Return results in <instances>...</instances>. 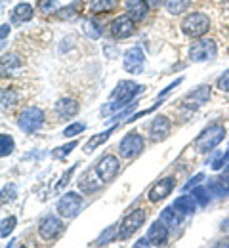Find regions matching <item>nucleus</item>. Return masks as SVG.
Returning <instances> with one entry per match:
<instances>
[{
	"label": "nucleus",
	"mask_w": 229,
	"mask_h": 248,
	"mask_svg": "<svg viewBox=\"0 0 229 248\" xmlns=\"http://www.w3.org/2000/svg\"><path fill=\"white\" fill-rule=\"evenodd\" d=\"M220 186L226 187V191H229V164L224 168V174H222V180H220Z\"/></svg>",
	"instance_id": "43"
},
{
	"label": "nucleus",
	"mask_w": 229,
	"mask_h": 248,
	"mask_svg": "<svg viewBox=\"0 0 229 248\" xmlns=\"http://www.w3.org/2000/svg\"><path fill=\"white\" fill-rule=\"evenodd\" d=\"M134 247H136V248H143V247L147 248V247H151V243H149V239H147V237H143V239H139V241H137Z\"/></svg>",
	"instance_id": "46"
},
{
	"label": "nucleus",
	"mask_w": 229,
	"mask_h": 248,
	"mask_svg": "<svg viewBox=\"0 0 229 248\" xmlns=\"http://www.w3.org/2000/svg\"><path fill=\"white\" fill-rule=\"evenodd\" d=\"M191 195L197 199V202L200 204V206H206L208 202H210V193L206 191V187L202 186H197L193 187V191H191Z\"/></svg>",
	"instance_id": "32"
},
{
	"label": "nucleus",
	"mask_w": 229,
	"mask_h": 248,
	"mask_svg": "<svg viewBox=\"0 0 229 248\" xmlns=\"http://www.w3.org/2000/svg\"><path fill=\"white\" fill-rule=\"evenodd\" d=\"M161 103H163V101H161ZM161 103H155V105H151L149 109H143V111H137L136 115H132V117H128L126 121H128V123H136L137 119H141V117H147V115H151L153 111H157V109L161 107Z\"/></svg>",
	"instance_id": "38"
},
{
	"label": "nucleus",
	"mask_w": 229,
	"mask_h": 248,
	"mask_svg": "<svg viewBox=\"0 0 229 248\" xmlns=\"http://www.w3.org/2000/svg\"><path fill=\"white\" fill-rule=\"evenodd\" d=\"M197 199L193 195H182V197H178L176 201H174V208L182 214V216H193L197 210Z\"/></svg>",
	"instance_id": "19"
},
{
	"label": "nucleus",
	"mask_w": 229,
	"mask_h": 248,
	"mask_svg": "<svg viewBox=\"0 0 229 248\" xmlns=\"http://www.w3.org/2000/svg\"><path fill=\"white\" fill-rule=\"evenodd\" d=\"M0 97H2V107L4 109H12L19 101V95H17V92L14 88H4Z\"/></svg>",
	"instance_id": "28"
},
{
	"label": "nucleus",
	"mask_w": 229,
	"mask_h": 248,
	"mask_svg": "<svg viewBox=\"0 0 229 248\" xmlns=\"http://www.w3.org/2000/svg\"><path fill=\"white\" fill-rule=\"evenodd\" d=\"M54 109H56V115L60 119H63V121H69V119L76 117L78 111H80L78 101H75L73 97H61V99H58V103L54 105Z\"/></svg>",
	"instance_id": "17"
},
{
	"label": "nucleus",
	"mask_w": 229,
	"mask_h": 248,
	"mask_svg": "<svg viewBox=\"0 0 229 248\" xmlns=\"http://www.w3.org/2000/svg\"><path fill=\"white\" fill-rule=\"evenodd\" d=\"M119 6V0H90V12L94 16L109 14Z\"/></svg>",
	"instance_id": "21"
},
{
	"label": "nucleus",
	"mask_w": 229,
	"mask_h": 248,
	"mask_svg": "<svg viewBox=\"0 0 229 248\" xmlns=\"http://www.w3.org/2000/svg\"><path fill=\"white\" fill-rule=\"evenodd\" d=\"M170 130H172V123H170L168 117H164V115L155 117L153 123H151V126H149L151 141H161V140H164V138H168Z\"/></svg>",
	"instance_id": "16"
},
{
	"label": "nucleus",
	"mask_w": 229,
	"mask_h": 248,
	"mask_svg": "<svg viewBox=\"0 0 229 248\" xmlns=\"http://www.w3.org/2000/svg\"><path fill=\"white\" fill-rule=\"evenodd\" d=\"M143 147H145L143 136H139L137 132H132V134H126L121 140V143H119V155L122 156V158H128L130 160V158H136L137 155H141Z\"/></svg>",
	"instance_id": "6"
},
{
	"label": "nucleus",
	"mask_w": 229,
	"mask_h": 248,
	"mask_svg": "<svg viewBox=\"0 0 229 248\" xmlns=\"http://www.w3.org/2000/svg\"><path fill=\"white\" fill-rule=\"evenodd\" d=\"M86 130V124H82V123H73V124H69L65 130L61 132V136L63 138H75V136H78V134H82Z\"/></svg>",
	"instance_id": "33"
},
{
	"label": "nucleus",
	"mask_w": 229,
	"mask_h": 248,
	"mask_svg": "<svg viewBox=\"0 0 229 248\" xmlns=\"http://www.w3.org/2000/svg\"><path fill=\"white\" fill-rule=\"evenodd\" d=\"M15 149V143H14V138L10 134H2L0 136V155L2 156H8L14 153Z\"/></svg>",
	"instance_id": "29"
},
{
	"label": "nucleus",
	"mask_w": 229,
	"mask_h": 248,
	"mask_svg": "<svg viewBox=\"0 0 229 248\" xmlns=\"http://www.w3.org/2000/svg\"><path fill=\"white\" fill-rule=\"evenodd\" d=\"M96 172H98V178L103 184H109L117 178V174L121 172V162L115 155H105L96 166Z\"/></svg>",
	"instance_id": "10"
},
{
	"label": "nucleus",
	"mask_w": 229,
	"mask_h": 248,
	"mask_svg": "<svg viewBox=\"0 0 229 248\" xmlns=\"http://www.w3.org/2000/svg\"><path fill=\"white\" fill-rule=\"evenodd\" d=\"M170 227L164 223L163 219H157L151 223L149 231H147V239L151 243V247H164L168 243V237H170Z\"/></svg>",
	"instance_id": "13"
},
{
	"label": "nucleus",
	"mask_w": 229,
	"mask_h": 248,
	"mask_svg": "<svg viewBox=\"0 0 229 248\" xmlns=\"http://www.w3.org/2000/svg\"><path fill=\"white\" fill-rule=\"evenodd\" d=\"M17 197V187L14 186V184H8V186H4L2 189V202H10V201H14Z\"/></svg>",
	"instance_id": "37"
},
{
	"label": "nucleus",
	"mask_w": 229,
	"mask_h": 248,
	"mask_svg": "<svg viewBox=\"0 0 229 248\" xmlns=\"http://www.w3.org/2000/svg\"><path fill=\"white\" fill-rule=\"evenodd\" d=\"M15 223H17V217L15 216H8L2 219V229H0V235L2 239H6L14 229H15Z\"/></svg>",
	"instance_id": "34"
},
{
	"label": "nucleus",
	"mask_w": 229,
	"mask_h": 248,
	"mask_svg": "<svg viewBox=\"0 0 229 248\" xmlns=\"http://www.w3.org/2000/svg\"><path fill=\"white\" fill-rule=\"evenodd\" d=\"M34 16V10L31 4H27V2H21V4H17L14 10H12V21H15V23H27V21H31Z\"/></svg>",
	"instance_id": "20"
},
{
	"label": "nucleus",
	"mask_w": 229,
	"mask_h": 248,
	"mask_svg": "<svg viewBox=\"0 0 229 248\" xmlns=\"http://www.w3.org/2000/svg\"><path fill=\"white\" fill-rule=\"evenodd\" d=\"M38 10L42 14H54L60 10V0H38Z\"/></svg>",
	"instance_id": "35"
},
{
	"label": "nucleus",
	"mask_w": 229,
	"mask_h": 248,
	"mask_svg": "<svg viewBox=\"0 0 229 248\" xmlns=\"http://www.w3.org/2000/svg\"><path fill=\"white\" fill-rule=\"evenodd\" d=\"M115 132V126H111V128H107L105 132H99V134H96V136H92L90 140H88V143H86V147H84V151L86 153H92L96 147H99V145H103L107 140H109V136Z\"/></svg>",
	"instance_id": "22"
},
{
	"label": "nucleus",
	"mask_w": 229,
	"mask_h": 248,
	"mask_svg": "<svg viewBox=\"0 0 229 248\" xmlns=\"http://www.w3.org/2000/svg\"><path fill=\"white\" fill-rule=\"evenodd\" d=\"M134 19H132L130 16L126 14V16H119V17H115V21L111 23V34L115 36V38H128L134 34Z\"/></svg>",
	"instance_id": "14"
},
{
	"label": "nucleus",
	"mask_w": 229,
	"mask_h": 248,
	"mask_svg": "<svg viewBox=\"0 0 229 248\" xmlns=\"http://www.w3.org/2000/svg\"><path fill=\"white\" fill-rule=\"evenodd\" d=\"M202 180H204V174H197V176H193V178L189 180V184H185V186H183V191H189V189L197 187Z\"/></svg>",
	"instance_id": "42"
},
{
	"label": "nucleus",
	"mask_w": 229,
	"mask_h": 248,
	"mask_svg": "<svg viewBox=\"0 0 229 248\" xmlns=\"http://www.w3.org/2000/svg\"><path fill=\"white\" fill-rule=\"evenodd\" d=\"M182 82H183V78H182V77H180V78H176V80H174V82H172V84H168V86H166V88H164L163 92L159 93V95H157V99H164V97H166V95H168V93L172 92V90H174V88H176V86H180V84H182Z\"/></svg>",
	"instance_id": "39"
},
{
	"label": "nucleus",
	"mask_w": 229,
	"mask_h": 248,
	"mask_svg": "<svg viewBox=\"0 0 229 248\" xmlns=\"http://www.w3.org/2000/svg\"><path fill=\"white\" fill-rule=\"evenodd\" d=\"M99 182H101L99 178H98V180H90L88 176H82V178H80V182H78V187H80V191H82L84 195H88V193L98 191Z\"/></svg>",
	"instance_id": "30"
},
{
	"label": "nucleus",
	"mask_w": 229,
	"mask_h": 248,
	"mask_svg": "<svg viewBox=\"0 0 229 248\" xmlns=\"http://www.w3.org/2000/svg\"><path fill=\"white\" fill-rule=\"evenodd\" d=\"M224 8H226V12H229V0H224Z\"/></svg>",
	"instance_id": "48"
},
{
	"label": "nucleus",
	"mask_w": 229,
	"mask_h": 248,
	"mask_svg": "<svg viewBox=\"0 0 229 248\" xmlns=\"http://www.w3.org/2000/svg\"><path fill=\"white\" fill-rule=\"evenodd\" d=\"M218 88L222 90V92H228L229 93V69L218 78Z\"/></svg>",
	"instance_id": "40"
},
{
	"label": "nucleus",
	"mask_w": 229,
	"mask_h": 248,
	"mask_svg": "<svg viewBox=\"0 0 229 248\" xmlns=\"http://www.w3.org/2000/svg\"><path fill=\"white\" fill-rule=\"evenodd\" d=\"M103 54H105L107 60H115L119 56V48L117 46H111V44H105L103 46Z\"/></svg>",
	"instance_id": "41"
},
{
	"label": "nucleus",
	"mask_w": 229,
	"mask_h": 248,
	"mask_svg": "<svg viewBox=\"0 0 229 248\" xmlns=\"http://www.w3.org/2000/svg\"><path fill=\"white\" fill-rule=\"evenodd\" d=\"M61 233H63V221L60 219V216L48 214L38 221V235L44 241H56L61 237Z\"/></svg>",
	"instance_id": "7"
},
{
	"label": "nucleus",
	"mask_w": 229,
	"mask_h": 248,
	"mask_svg": "<svg viewBox=\"0 0 229 248\" xmlns=\"http://www.w3.org/2000/svg\"><path fill=\"white\" fill-rule=\"evenodd\" d=\"M147 4L153 6V8H159L161 4H166V0H147Z\"/></svg>",
	"instance_id": "47"
},
{
	"label": "nucleus",
	"mask_w": 229,
	"mask_h": 248,
	"mask_svg": "<svg viewBox=\"0 0 229 248\" xmlns=\"http://www.w3.org/2000/svg\"><path fill=\"white\" fill-rule=\"evenodd\" d=\"M126 14L130 16L136 23L143 21L149 14V4L147 0H126Z\"/></svg>",
	"instance_id": "18"
},
{
	"label": "nucleus",
	"mask_w": 229,
	"mask_h": 248,
	"mask_svg": "<svg viewBox=\"0 0 229 248\" xmlns=\"http://www.w3.org/2000/svg\"><path fill=\"white\" fill-rule=\"evenodd\" d=\"M222 247H229V241H224V243H220Z\"/></svg>",
	"instance_id": "49"
},
{
	"label": "nucleus",
	"mask_w": 229,
	"mask_h": 248,
	"mask_svg": "<svg viewBox=\"0 0 229 248\" xmlns=\"http://www.w3.org/2000/svg\"><path fill=\"white\" fill-rule=\"evenodd\" d=\"M124 71L130 75H141L143 73V65H145V54L139 46H132L124 52Z\"/></svg>",
	"instance_id": "11"
},
{
	"label": "nucleus",
	"mask_w": 229,
	"mask_h": 248,
	"mask_svg": "<svg viewBox=\"0 0 229 248\" xmlns=\"http://www.w3.org/2000/svg\"><path fill=\"white\" fill-rule=\"evenodd\" d=\"M82 204H84L82 197L75 191H69L58 201V214L61 217H75L80 212Z\"/></svg>",
	"instance_id": "9"
},
{
	"label": "nucleus",
	"mask_w": 229,
	"mask_h": 248,
	"mask_svg": "<svg viewBox=\"0 0 229 248\" xmlns=\"http://www.w3.org/2000/svg\"><path fill=\"white\" fill-rule=\"evenodd\" d=\"M191 0H166V12L172 14V16H178V14H183L187 8H189Z\"/></svg>",
	"instance_id": "27"
},
{
	"label": "nucleus",
	"mask_w": 229,
	"mask_h": 248,
	"mask_svg": "<svg viewBox=\"0 0 229 248\" xmlns=\"http://www.w3.org/2000/svg\"><path fill=\"white\" fill-rule=\"evenodd\" d=\"M174 186H176V180H174V178H164V180H161V182H157L155 186L149 189V195H147L149 201H151L153 204H157V202L164 201V199L172 193Z\"/></svg>",
	"instance_id": "15"
},
{
	"label": "nucleus",
	"mask_w": 229,
	"mask_h": 248,
	"mask_svg": "<svg viewBox=\"0 0 229 248\" xmlns=\"http://www.w3.org/2000/svg\"><path fill=\"white\" fill-rule=\"evenodd\" d=\"M182 217L183 216L174 206H168V208H164L163 212H161V219H163L168 227H178L182 223Z\"/></svg>",
	"instance_id": "24"
},
{
	"label": "nucleus",
	"mask_w": 229,
	"mask_h": 248,
	"mask_svg": "<svg viewBox=\"0 0 229 248\" xmlns=\"http://www.w3.org/2000/svg\"><path fill=\"white\" fill-rule=\"evenodd\" d=\"M210 99V86H197L191 93L185 95V99L182 101V109L187 111H195L202 103H206Z\"/></svg>",
	"instance_id": "12"
},
{
	"label": "nucleus",
	"mask_w": 229,
	"mask_h": 248,
	"mask_svg": "<svg viewBox=\"0 0 229 248\" xmlns=\"http://www.w3.org/2000/svg\"><path fill=\"white\" fill-rule=\"evenodd\" d=\"M145 219H147V210H143V208H137V210H134L130 212L128 216L122 219V223H121V229H119V237L122 239V241H126V239H130L132 235L145 223Z\"/></svg>",
	"instance_id": "8"
},
{
	"label": "nucleus",
	"mask_w": 229,
	"mask_h": 248,
	"mask_svg": "<svg viewBox=\"0 0 229 248\" xmlns=\"http://www.w3.org/2000/svg\"><path fill=\"white\" fill-rule=\"evenodd\" d=\"M82 32H84L88 38L98 40L99 36L103 34V29H101V25H99L96 19H86V21L82 23Z\"/></svg>",
	"instance_id": "25"
},
{
	"label": "nucleus",
	"mask_w": 229,
	"mask_h": 248,
	"mask_svg": "<svg viewBox=\"0 0 229 248\" xmlns=\"http://www.w3.org/2000/svg\"><path fill=\"white\" fill-rule=\"evenodd\" d=\"M76 145H78V141H76V140H73L71 143H67V145H63V147L56 149V151L52 153V156H54V158H65V156L69 155V153H71V151H73Z\"/></svg>",
	"instance_id": "36"
},
{
	"label": "nucleus",
	"mask_w": 229,
	"mask_h": 248,
	"mask_svg": "<svg viewBox=\"0 0 229 248\" xmlns=\"http://www.w3.org/2000/svg\"><path fill=\"white\" fill-rule=\"evenodd\" d=\"M21 65H23V62H21L19 56H15V54H8V56L2 58V73H4V75H6V73H12V71L19 69Z\"/></svg>",
	"instance_id": "26"
},
{
	"label": "nucleus",
	"mask_w": 229,
	"mask_h": 248,
	"mask_svg": "<svg viewBox=\"0 0 229 248\" xmlns=\"http://www.w3.org/2000/svg\"><path fill=\"white\" fill-rule=\"evenodd\" d=\"M10 29H12V27H10L8 23L2 25V32H0V36H2V46H4V42H6V36L10 34Z\"/></svg>",
	"instance_id": "45"
},
{
	"label": "nucleus",
	"mask_w": 229,
	"mask_h": 248,
	"mask_svg": "<svg viewBox=\"0 0 229 248\" xmlns=\"http://www.w3.org/2000/svg\"><path fill=\"white\" fill-rule=\"evenodd\" d=\"M224 140H226V126L220 123H212L197 136L193 147L197 153L204 155V153H210L212 149H216Z\"/></svg>",
	"instance_id": "2"
},
{
	"label": "nucleus",
	"mask_w": 229,
	"mask_h": 248,
	"mask_svg": "<svg viewBox=\"0 0 229 248\" xmlns=\"http://www.w3.org/2000/svg\"><path fill=\"white\" fill-rule=\"evenodd\" d=\"M17 126L29 136L36 134L44 126V111L40 107H25L17 117Z\"/></svg>",
	"instance_id": "4"
},
{
	"label": "nucleus",
	"mask_w": 229,
	"mask_h": 248,
	"mask_svg": "<svg viewBox=\"0 0 229 248\" xmlns=\"http://www.w3.org/2000/svg\"><path fill=\"white\" fill-rule=\"evenodd\" d=\"M143 90H145V86L136 84L134 80H121V82L115 86V92L111 93V101L101 109V115H109V113L126 109V105L132 103L134 97L139 95Z\"/></svg>",
	"instance_id": "1"
},
{
	"label": "nucleus",
	"mask_w": 229,
	"mask_h": 248,
	"mask_svg": "<svg viewBox=\"0 0 229 248\" xmlns=\"http://www.w3.org/2000/svg\"><path fill=\"white\" fill-rule=\"evenodd\" d=\"M218 56V46L210 38H200L189 46V60L195 63L212 62Z\"/></svg>",
	"instance_id": "5"
},
{
	"label": "nucleus",
	"mask_w": 229,
	"mask_h": 248,
	"mask_svg": "<svg viewBox=\"0 0 229 248\" xmlns=\"http://www.w3.org/2000/svg\"><path fill=\"white\" fill-rule=\"evenodd\" d=\"M76 4L78 2H75V4H71V6H67V8H60L58 12H56V17L58 19H63V21H73V19H76Z\"/></svg>",
	"instance_id": "31"
},
{
	"label": "nucleus",
	"mask_w": 229,
	"mask_h": 248,
	"mask_svg": "<svg viewBox=\"0 0 229 248\" xmlns=\"http://www.w3.org/2000/svg\"><path fill=\"white\" fill-rule=\"evenodd\" d=\"M121 229V225L119 223H113V225H109L107 229H103V233L98 237V241L94 243L96 247H105V245H109V243H113L115 239H117V231Z\"/></svg>",
	"instance_id": "23"
},
{
	"label": "nucleus",
	"mask_w": 229,
	"mask_h": 248,
	"mask_svg": "<svg viewBox=\"0 0 229 248\" xmlns=\"http://www.w3.org/2000/svg\"><path fill=\"white\" fill-rule=\"evenodd\" d=\"M76 166H78V164H75V166H71V168L67 170V172H65V176H63V178L60 180V184H58V187H63V186H65V184H67V180L71 178V174H73V172L76 170Z\"/></svg>",
	"instance_id": "44"
},
{
	"label": "nucleus",
	"mask_w": 229,
	"mask_h": 248,
	"mask_svg": "<svg viewBox=\"0 0 229 248\" xmlns=\"http://www.w3.org/2000/svg\"><path fill=\"white\" fill-rule=\"evenodd\" d=\"M224 155H226V160H229V147H228V151H226Z\"/></svg>",
	"instance_id": "50"
},
{
	"label": "nucleus",
	"mask_w": 229,
	"mask_h": 248,
	"mask_svg": "<svg viewBox=\"0 0 229 248\" xmlns=\"http://www.w3.org/2000/svg\"><path fill=\"white\" fill-rule=\"evenodd\" d=\"M210 29V19L202 12H191L182 19V31L191 38H200Z\"/></svg>",
	"instance_id": "3"
}]
</instances>
